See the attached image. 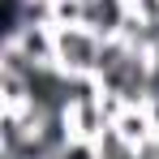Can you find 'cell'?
<instances>
[{
    "instance_id": "6da1fadb",
    "label": "cell",
    "mask_w": 159,
    "mask_h": 159,
    "mask_svg": "<svg viewBox=\"0 0 159 159\" xmlns=\"http://www.w3.org/2000/svg\"><path fill=\"white\" fill-rule=\"evenodd\" d=\"M103 56V34L90 26H56V65L73 78H95Z\"/></svg>"
},
{
    "instance_id": "7a4b0ae2",
    "label": "cell",
    "mask_w": 159,
    "mask_h": 159,
    "mask_svg": "<svg viewBox=\"0 0 159 159\" xmlns=\"http://www.w3.org/2000/svg\"><path fill=\"white\" fill-rule=\"evenodd\" d=\"M112 133L125 146H133V151H151L155 138H159V125H155V116H151V107H120L112 116Z\"/></svg>"
},
{
    "instance_id": "3957f363",
    "label": "cell",
    "mask_w": 159,
    "mask_h": 159,
    "mask_svg": "<svg viewBox=\"0 0 159 159\" xmlns=\"http://www.w3.org/2000/svg\"><path fill=\"white\" fill-rule=\"evenodd\" d=\"M129 22V0H82V26L103 39H116Z\"/></svg>"
},
{
    "instance_id": "277c9868",
    "label": "cell",
    "mask_w": 159,
    "mask_h": 159,
    "mask_svg": "<svg viewBox=\"0 0 159 159\" xmlns=\"http://www.w3.org/2000/svg\"><path fill=\"white\" fill-rule=\"evenodd\" d=\"M56 159H99V142H90V138H73L69 146H60Z\"/></svg>"
}]
</instances>
